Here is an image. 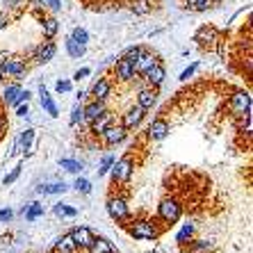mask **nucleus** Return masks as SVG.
I'll return each mask as SVG.
<instances>
[{"label":"nucleus","mask_w":253,"mask_h":253,"mask_svg":"<svg viewBox=\"0 0 253 253\" xmlns=\"http://www.w3.org/2000/svg\"><path fill=\"white\" fill-rule=\"evenodd\" d=\"M230 107L237 117H244V114L251 112V96L247 91H237V94L230 96Z\"/></svg>","instance_id":"3"},{"label":"nucleus","mask_w":253,"mask_h":253,"mask_svg":"<svg viewBox=\"0 0 253 253\" xmlns=\"http://www.w3.org/2000/svg\"><path fill=\"white\" fill-rule=\"evenodd\" d=\"M169 124H167L165 119H155L153 124L148 126V137L151 139H165L167 135H169Z\"/></svg>","instance_id":"11"},{"label":"nucleus","mask_w":253,"mask_h":253,"mask_svg":"<svg viewBox=\"0 0 253 253\" xmlns=\"http://www.w3.org/2000/svg\"><path fill=\"white\" fill-rule=\"evenodd\" d=\"M59 167L71 173H78V171L83 169V162H78V160H59Z\"/></svg>","instance_id":"30"},{"label":"nucleus","mask_w":253,"mask_h":253,"mask_svg":"<svg viewBox=\"0 0 253 253\" xmlns=\"http://www.w3.org/2000/svg\"><path fill=\"white\" fill-rule=\"evenodd\" d=\"M103 112H105V103H103V100H94V103H89V105L83 110L84 119H89V121H94V119H98Z\"/></svg>","instance_id":"18"},{"label":"nucleus","mask_w":253,"mask_h":253,"mask_svg":"<svg viewBox=\"0 0 253 253\" xmlns=\"http://www.w3.org/2000/svg\"><path fill=\"white\" fill-rule=\"evenodd\" d=\"M14 212L12 210H0V221H9Z\"/></svg>","instance_id":"43"},{"label":"nucleus","mask_w":253,"mask_h":253,"mask_svg":"<svg viewBox=\"0 0 253 253\" xmlns=\"http://www.w3.org/2000/svg\"><path fill=\"white\" fill-rule=\"evenodd\" d=\"M5 128H7V119L0 114V137H2V132H5Z\"/></svg>","instance_id":"46"},{"label":"nucleus","mask_w":253,"mask_h":253,"mask_svg":"<svg viewBox=\"0 0 253 253\" xmlns=\"http://www.w3.org/2000/svg\"><path fill=\"white\" fill-rule=\"evenodd\" d=\"M155 100H158L155 89H141L139 96H137V105L144 107V110H151V107L155 105Z\"/></svg>","instance_id":"14"},{"label":"nucleus","mask_w":253,"mask_h":253,"mask_svg":"<svg viewBox=\"0 0 253 253\" xmlns=\"http://www.w3.org/2000/svg\"><path fill=\"white\" fill-rule=\"evenodd\" d=\"M144 78H146V83L151 84V87H160V84L165 83V78H167V71H165V66L160 64H153L151 69L144 73Z\"/></svg>","instance_id":"8"},{"label":"nucleus","mask_w":253,"mask_h":253,"mask_svg":"<svg viewBox=\"0 0 253 253\" xmlns=\"http://www.w3.org/2000/svg\"><path fill=\"white\" fill-rule=\"evenodd\" d=\"M18 176H21V165H18L16 169H12V173H9V176H5V185H12Z\"/></svg>","instance_id":"38"},{"label":"nucleus","mask_w":253,"mask_h":253,"mask_svg":"<svg viewBox=\"0 0 253 253\" xmlns=\"http://www.w3.org/2000/svg\"><path fill=\"white\" fill-rule=\"evenodd\" d=\"M76 189H78V192H83V194H89V192H91V183H89V180H84V178H78V180H76Z\"/></svg>","instance_id":"35"},{"label":"nucleus","mask_w":253,"mask_h":253,"mask_svg":"<svg viewBox=\"0 0 253 253\" xmlns=\"http://www.w3.org/2000/svg\"><path fill=\"white\" fill-rule=\"evenodd\" d=\"M196 66H199V64H192L189 69H185V71H183V76H180V78H183V80H189V78H192V73L196 71Z\"/></svg>","instance_id":"40"},{"label":"nucleus","mask_w":253,"mask_h":253,"mask_svg":"<svg viewBox=\"0 0 253 253\" xmlns=\"http://www.w3.org/2000/svg\"><path fill=\"white\" fill-rule=\"evenodd\" d=\"M18 117H28V103L23 107H18Z\"/></svg>","instance_id":"47"},{"label":"nucleus","mask_w":253,"mask_h":253,"mask_svg":"<svg viewBox=\"0 0 253 253\" xmlns=\"http://www.w3.org/2000/svg\"><path fill=\"white\" fill-rule=\"evenodd\" d=\"M194 39L201 43V46H206V43H212L214 39H217V30H214V28H208V25H206V28H201L199 32H196Z\"/></svg>","instance_id":"20"},{"label":"nucleus","mask_w":253,"mask_h":253,"mask_svg":"<svg viewBox=\"0 0 253 253\" xmlns=\"http://www.w3.org/2000/svg\"><path fill=\"white\" fill-rule=\"evenodd\" d=\"M55 214H59V217H76L78 210H76V208H69V206L57 203V206H55Z\"/></svg>","instance_id":"31"},{"label":"nucleus","mask_w":253,"mask_h":253,"mask_svg":"<svg viewBox=\"0 0 253 253\" xmlns=\"http://www.w3.org/2000/svg\"><path fill=\"white\" fill-rule=\"evenodd\" d=\"M192 235H194V226H192V224H185L183 230L178 233L176 242H178V244H187V240H192Z\"/></svg>","instance_id":"28"},{"label":"nucleus","mask_w":253,"mask_h":253,"mask_svg":"<svg viewBox=\"0 0 253 253\" xmlns=\"http://www.w3.org/2000/svg\"><path fill=\"white\" fill-rule=\"evenodd\" d=\"M110 124H112V114L105 110V112L100 114L98 119H94V121H91V130H94L96 135H100V132H103V130H105Z\"/></svg>","instance_id":"21"},{"label":"nucleus","mask_w":253,"mask_h":253,"mask_svg":"<svg viewBox=\"0 0 253 253\" xmlns=\"http://www.w3.org/2000/svg\"><path fill=\"white\" fill-rule=\"evenodd\" d=\"M114 71H117V78H119V80H124V83H128V80H132V78H135V66L130 64L126 57L119 59L117 66H114Z\"/></svg>","instance_id":"12"},{"label":"nucleus","mask_w":253,"mask_h":253,"mask_svg":"<svg viewBox=\"0 0 253 253\" xmlns=\"http://www.w3.org/2000/svg\"><path fill=\"white\" fill-rule=\"evenodd\" d=\"M32 137H35V130H32V128L23 130V132H21V139H18V144H23L25 148H30V144H32Z\"/></svg>","instance_id":"33"},{"label":"nucleus","mask_w":253,"mask_h":253,"mask_svg":"<svg viewBox=\"0 0 253 253\" xmlns=\"http://www.w3.org/2000/svg\"><path fill=\"white\" fill-rule=\"evenodd\" d=\"M89 73H91V71H89V69H80V71H78V73H76V76H73V78H76V80H83V78H87Z\"/></svg>","instance_id":"44"},{"label":"nucleus","mask_w":253,"mask_h":253,"mask_svg":"<svg viewBox=\"0 0 253 253\" xmlns=\"http://www.w3.org/2000/svg\"><path fill=\"white\" fill-rule=\"evenodd\" d=\"M208 247H210V244H208V242H203V240H199L196 244H192V249H194V251H203V249H208Z\"/></svg>","instance_id":"42"},{"label":"nucleus","mask_w":253,"mask_h":253,"mask_svg":"<svg viewBox=\"0 0 253 253\" xmlns=\"http://www.w3.org/2000/svg\"><path fill=\"white\" fill-rule=\"evenodd\" d=\"M135 12H139V14H146V12H148L146 0H141V2H137V5H135Z\"/></svg>","instance_id":"41"},{"label":"nucleus","mask_w":253,"mask_h":253,"mask_svg":"<svg viewBox=\"0 0 253 253\" xmlns=\"http://www.w3.org/2000/svg\"><path fill=\"white\" fill-rule=\"evenodd\" d=\"M55 253H57V251H55Z\"/></svg>","instance_id":"50"},{"label":"nucleus","mask_w":253,"mask_h":253,"mask_svg":"<svg viewBox=\"0 0 253 253\" xmlns=\"http://www.w3.org/2000/svg\"><path fill=\"white\" fill-rule=\"evenodd\" d=\"M185 5L189 9H194V12H206L208 7L212 5V0H185Z\"/></svg>","instance_id":"26"},{"label":"nucleus","mask_w":253,"mask_h":253,"mask_svg":"<svg viewBox=\"0 0 253 253\" xmlns=\"http://www.w3.org/2000/svg\"><path fill=\"white\" fill-rule=\"evenodd\" d=\"M141 53H144V48H141V46H130L128 50H126V55H124V57L128 59V62H130V64H132V66H135V64H137V59H139V55H141Z\"/></svg>","instance_id":"29"},{"label":"nucleus","mask_w":253,"mask_h":253,"mask_svg":"<svg viewBox=\"0 0 253 253\" xmlns=\"http://www.w3.org/2000/svg\"><path fill=\"white\" fill-rule=\"evenodd\" d=\"M180 214H183V208L178 206L173 199H165L160 203V217L165 219L167 224H176L180 219Z\"/></svg>","instance_id":"2"},{"label":"nucleus","mask_w":253,"mask_h":253,"mask_svg":"<svg viewBox=\"0 0 253 253\" xmlns=\"http://www.w3.org/2000/svg\"><path fill=\"white\" fill-rule=\"evenodd\" d=\"M100 135H103V139H105L107 144H119V141L126 139L128 130H126L124 126H112V124H110L105 130H103V132H100Z\"/></svg>","instance_id":"6"},{"label":"nucleus","mask_w":253,"mask_h":253,"mask_svg":"<svg viewBox=\"0 0 253 253\" xmlns=\"http://www.w3.org/2000/svg\"><path fill=\"white\" fill-rule=\"evenodd\" d=\"M144 114H146V110H144V107H139V105L130 107L128 112L124 114V128H126V130L137 128V126L141 124V119H144Z\"/></svg>","instance_id":"7"},{"label":"nucleus","mask_w":253,"mask_h":253,"mask_svg":"<svg viewBox=\"0 0 253 253\" xmlns=\"http://www.w3.org/2000/svg\"><path fill=\"white\" fill-rule=\"evenodd\" d=\"M23 214H25L28 221H35L39 214H43V206H39V203H30V206H25Z\"/></svg>","instance_id":"24"},{"label":"nucleus","mask_w":253,"mask_h":253,"mask_svg":"<svg viewBox=\"0 0 253 253\" xmlns=\"http://www.w3.org/2000/svg\"><path fill=\"white\" fill-rule=\"evenodd\" d=\"M0 83H2V73H0Z\"/></svg>","instance_id":"48"},{"label":"nucleus","mask_w":253,"mask_h":253,"mask_svg":"<svg viewBox=\"0 0 253 253\" xmlns=\"http://www.w3.org/2000/svg\"><path fill=\"white\" fill-rule=\"evenodd\" d=\"M83 119H84V114H83V107H80V105H76V107H73V112H71V124L76 126L78 121H83Z\"/></svg>","instance_id":"37"},{"label":"nucleus","mask_w":253,"mask_h":253,"mask_svg":"<svg viewBox=\"0 0 253 253\" xmlns=\"http://www.w3.org/2000/svg\"><path fill=\"white\" fill-rule=\"evenodd\" d=\"M37 192H42V194H64L66 185L64 183H53V185H48V187H39Z\"/></svg>","instance_id":"27"},{"label":"nucleus","mask_w":253,"mask_h":253,"mask_svg":"<svg viewBox=\"0 0 253 253\" xmlns=\"http://www.w3.org/2000/svg\"><path fill=\"white\" fill-rule=\"evenodd\" d=\"M48 5H50V9H55V12H59V9H62V2H59V0H46Z\"/></svg>","instance_id":"45"},{"label":"nucleus","mask_w":253,"mask_h":253,"mask_svg":"<svg viewBox=\"0 0 253 253\" xmlns=\"http://www.w3.org/2000/svg\"><path fill=\"white\" fill-rule=\"evenodd\" d=\"M153 64H158V59H155L153 53H141L139 59H137V64H135V73H141V76H144Z\"/></svg>","instance_id":"15"},{"label":"nucleus","mask_w":253,"mask_h":253,"mask_svg":"<svg viewBox=\"0 0 253 253\" xmlns=\"http://www.w3.org/2000/svg\"><path fill=\"white\" fill-rule=\"evenodd\" d=\"M18 91H21V87H18V84H12V87L5 89V100H7V105H12V100L18 96Z\"/></svg>","instance_id":"34"},{"label":"nucleus","mask_w":253,"mask_h":253,"mask_svg":"<svg viewBox=\"0 0 253 253\" xmlns=\"http://www.w3.org/2000/svg\"><path fill=\"white\" fill-rule=\"evenodd\" d=\"M110 94H112V83H110L107 78H100L98 83H94V87H91L94 100H105Z\"/></svg>","instance_id":"10"},{"label":"nucleus","mask_w":253,"mask_h":253,"mask_svg":"<svg viewBox=\"0 0 253 253\" xmlns=\"http://www.w3.org/2000/svg\"><path fill=\"white\" fill-rule=\"evenodd\" d=\"M5 73L9 76H16L21 78L25 73V59H18V57H9L7 59V66H5Z\"/></svg>","instance_id":"17"},{"label":"nucleus","mask_w":253,"mask_h":253,"mask_svg":"<svg viewBox=\"0 0 253 253\" xmlns=\"http://www.w3.org/2000/svg\"><path fill=\"white\" fill-rule=\"evenodd\" d=\"M130 235L137 237V240H155L158 237V228H155L151 221H132L128 226Z\"/></svg>","instance_id":"1"},{"label":"nucleus","mask_w":253,"mask_h":253,"mask_svg":"<svg viewBox=\"0 0 253 253\" xmlns=\"http://www.w3.org/2000/svg\"><path fill=\"white\" fill-rule=\"evenodd\" d=\"M66 50H69L71 57H83V55H84V46H83V43H78L73 37H69V39H66Z\"/></svg>","instance_id":"23"},{"label":"nucleus","mask_w":253,"mask_h":253,"mask_svg":"<svg viewBox=\"0 0 253 253\" xmlns=\"http://www.w3.org/2000/svg\"><path fill=\"white\" fill-rule=\"evenodd\" d=\"M55 251L57 253H76L78 247H76V242H73V237L69 235H62L57 242H55Z\"/></svg>","instance_id":"16"},{"label":"nucleus","mask_w":253,"mask_h":253,"mask_svg":"<svg viewBox=\"0 0 253 253\" xmlns=\"http://www.w3.org/2000/svg\"><path fill=\"white\" fill-rule=\"evenodd\" d=\"M39 94H42V105L46 107V112L50 114V117H57V105H55L53 103V98H50V96H48V91H46V87H42L39 89Z\"/></svg>","instance_id":"22"},{"label":"nucleus","mask_w":253,"mask_h":253,"mask_svg":"<svg viewBox=\"0 0 253 253\" xmlns=\"http://www.w3.org/2000/svg\"><path fill=\"white\" fill-rule=\"evenodd\" d=\"M55 50H57V48H55L53 42H43L42 46L35 50V53H37V62H39V64H46V62H50V59L55 57Z\"/></svg>","instance_id":"13"},{"label":"nucleus","mask_w":253,"mask_h":253,"mask_svg":"<svg viewBox=\"0 0 253 253\" xmlns=\"http://www.w3.org/2000/svg\"><path fill=\"white\" fill-rule=\"evenodd\" d=\"M212 2H221V0H212Z\"/></svg>","instance_id":"49"},{"label":"nucleus","mask_w":253,"mask_h":253,"mask_svg":"<svg viewBox=\"0 0 253 253\" xmlns=\"http://www.w3.org/2000/svg\"><path fill=\"white\" fill-rule=\"evenodd\" d=\"M55 89H57L59 94H64V91H69V89H71V83H69V80H59V83L55 84Z\"/></svg>","instance_id":"39"},{"label":"nucleus","mask_w":253,"mask_h":253,"mask_svg":"<svg viewBox=\"0 0 253 253\" xmlns=\"http://www.w3.org/2000/svg\"><path fill=\"white\" fill-rule=\"evenodd\" d=\"M130 173H132V160L130 158H124V160H119L117 165H114L112 169V183H124V180H128Z\"/></svg>","instance_id":"4"},{"label":"nucleus","mask_w":253,"mask_h":253,"mask_svg":"<svg viewBox=\"0 0 253 253\" xmlns=\"http://www.w3.org/2000/svg\"><path fill=\"white\" fill-rule=\"evenodd\" d=\"M87 251L89 253H114V249H112V244H110L107 240H103V237H94L91 244L87 247Z\"/></svg>","instance_id":"19"},{"label":"nucleus","mask_w":253,"mask_h":253,"mask_svg":"<svg viewBox=\"0 0 253 253\" xmlns=\"http://www.w3.org/2000/svg\"><path fill=\"white\" fill-rule=\"evenodd\" d=\"M73 39H76L78 43H83V46H87V42H89V35H87V30H83V28H76L73 30Z\"/></svg>","instance_id":"32"},{"label":"nucleus","mask_w":253,"mask_h":253,"mask_svg":"<svg viewBox=\"0 0 253 253\" xmlns=\"http://www.w3.org/2000/svg\"><path fill=\"white\" fill-rule=\"evenodd\" d=\"M57 28H59V23L55 18H46L43 21V35H46V39H53L57 35Z\"/></svg>","instance_id":"25"},{"label":"nucleus","mask_w":253,"mask_h":253,"mask_svg":"<svg viewBox=\"0 0 253 253\" xmlns=\"http://www.w3.org/2000/svg\"><path fill=\"white\" fill-rule=\"evenodd\" d=\"M112 165H114V158H112V155H107V158L103 160V165H100V169H98V176H103V173H107V171L112 169Z\"/></svg>","instance_id":"36"},{"label":"nucleus","mask_w":253,"mask_h":253,"mask_svg":"<svg viewBox=\"0 0 253 253\" xmlns=\"http://www.w3.org/2000/svg\"><path fill=\"white\" fill-rule=\"evenodd\" d=\"M71 237H73V242H76V247H80V249H87L89 244H91V240H94L91 230L84 228V226H78V228L71 230Z\"/></svg>","instance_id":"9"},{"label":"nucleus","mask_w":253,"mask_h":253,"mask_svg":"<svg viewBox=\"0 0 253 253\" xmlns=\"http://www.w3.org/2000/svg\"><path fill=\"white\" fill-rule=\"evenodd\" d=\"M107 212L114 221H126L128 219V206L124 199H110L107 201Z\"/></svg>","instance_id":"5"}]
</instances>
